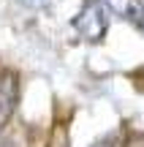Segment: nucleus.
<instances>
[{"label":"nucleus","instance_id":"f257e3e1","mask_svg":"<svg viewBox=\"0 0 144 147\" xmlns=\"http://www.w3.org/2000/svg\"><path fill=\"white\" fill-rule=\"evenodd\" d=\"M71 27L84 38L87 44H101L109 30V16L103 0H82V8L71 19Z\"/></svg>","mask_w":144,"mask_h":147},{"label":"nucleus","instance_id":"f03ea898","mask_svg":"<svg viewBox=\"0 0 144 147\" xmlns=\"http://www.w3.org/2000/svg\"><path fill=\"white\" fill-rule=\"evenodd\" d=\"M16 104H19V76L14 71L0 74V128L11 120Z\"/></svg>","mask_w":144,"mask_h":147},{"label":"nucleus","instance_id":"7ed1b4c3","mask_svg":"<svg viewBox=\"0 0 144 147\" xmlns=\"http://www.w3.org/2000/svg\"><path fill=\"white\" fill-rule=\"evenodd\" d=\"M103 3L109 5V11H114L144 33V0H103Z\"/></svg>","mask_w":144,"mask_h":147},{"label":"nucleus","instance_id":"20e7f679","mask_svg":"<svg viewBox=\"0 0 144 147\" xmlns=\"http://www.w3.org/2000/svg\"><path fill=\"white\" fill-rule=\"evenodd\" d=\"M90 147H123V136H120V134H106V136H101Z\"/></svg>","mask_w":144,"mask_h":147},{"label":"nucleus","instance_id":"39448f33","mask_svg":"<svg viewBox=\"0 0 144 147\" xmlns=\"http://www.w3.org/2000/svg\"><path fill=\"white\" fill-rule=\"evenodd\" d=\"M123 147H144V134H133L131 139H125Z\"/></svg>","mask_w":144,"mask_h":147},{"label":"nucleus","instance_id":"423d86ee","mask_svg":"<svg viewBox=\"0 0 144 147\" xmlns=\"http://www.w3.org/2000/svg\"><path fill=\"white\" fill-rule=\"evenodd\" d=\"M0 147H11V142H8V139H3V136H0Z\"/></svg>","mask_w":144,"mask_h":147}]
</instances>
